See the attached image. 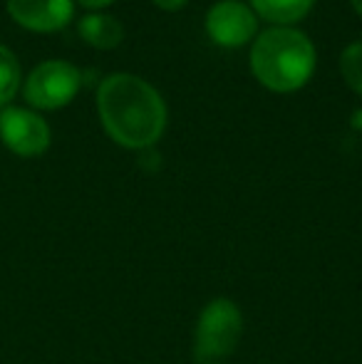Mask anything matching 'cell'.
<instances>
[{
    "label": "cell",
    "instance_id": "cell-1",
    "mask_svg": "<svg viewBox=\"0 0 362 364\" xmlns=\"http://www.w3.org/2000/svg\"><path fill=\"white\" fill-rule=\"evenodd\" d=\"M97 114L115 144L147 151L164 136L169 112L164 97L132 73H112L97 87Z\"/></svg>",
    "mask_w": 362,
    "mask_h": 364
},
{
    "label": "cell",
    "instance_id": "cell-2",
    "mask_svg": "<svg viewBox=\"0 0 362 364\" xmlns=\"http://www.w3.org/2000/svg\"><path fill=\"white\" fill-rule=\"evenodd\" d=\"M315 45L303 30L271 25L251 45L253 77L275 95L303 90L315 73Z\"/></svg>",
    "mask_w": 362,
    "mask_h": 364
},
{
    "label": "cell",
    "instance_id": "cell-3",
    "mask_svg": "<svg viewBox=\"0 0 362 364\" xmlns=\"http://www.w3.org/2000/svg\"><path fill=\"white\" fill-rule=\"evenodd\" d=\"M243 337V312L231 297H213L201 307L193 327V357L198 364L223 362Z\"/></svg>",
    "mask_w": 362,
    "mask_h": 364
},
{
    "label": "cell",
    "instance_id": "cell-4",
    "mask_svg": "<svg viewBox=\"0 0 362 364\" xmlns=\"http://www.w3.org/2000/svg\"><path fill=\"white\" fill-rule=\"evenodd\" d=\"M82 70L65 60L40 63L25 82V100L35 109H63L82 90Z\"/></svg>",
    "mask_w": 362,
    "mask_h": 364
},
{
    "label": "cell",
    "instance_id": "cell-5",
    "mask_svg": "<svg viewBox=\"0 0 362 364\" xmlns=\"http://www.w3.org/2000/svg\"><path fill=\"white\" fill-rule=\"evenodd\" d=\"M203 28L218 48L236 50L253 43L258 35V15L243 0H218L208 8Z\"/></svg>",
    "mask_w": 362,
    "mask_h": 364
},
{
    "label": "cell",
    "instance_id": "cell-6",
    "mask_svg": "<svg viewBox=\"0 0 362 364\" xmlns=\"http://www.w3.org/2000/svg\"><path fill=\"white\" fill-rule=\"evenodd\" d=\"M0 139L13 154L33 159L48 151L53 134L38 112L25 107H5L0 112Z\"/></svg>",
    "mask_w": 362,
    "mask_h": 364
},
{
    "label": "cell",
    "instance_id": "cell-7",
    "mask_svg": "<svg viewBox=\"0 0 362 364\" xmlns=\"http://www.w3.org/2000/svg\"><path fill=\"white\" fill-rule=\"evenodd\" d=\"M8 13L33 33H58L75 15V0H8Z\"/></svg>",
    "mask_w": 362,
    "mask_h": 364
},
{
    "label": "cell",
    "instance_id": "cell-8",
    "mask_svg": "<svg viewBox=\"0 0 362 364\" xmlns=\"http://www.w3.org/2000/svg\"><path fill=\"white\" fill-rule=\"evenodd\" d=\"M80 38L97 50H115L124 40V25L107 13H87L78 23Z\"/></svg>",
    "mask_w": 362,
    "mask_h": 364
},
{
    "label": "cell",
    "instance_id": "cell-9",
    "mask_svg": "<svg viewBox=\"0 0 362 364\" xmlns=\"http://www.w3.org/2000/svg\"><path fill=\"white\" fill-rule=\"evenodd\" d=\"M248 5L266 23L293 28L313 10L315 0H248Z\"/></svg>",
    "mask_w": 362,
    "mask_h": 364
},
{
    "label": "cell",
    "instance_id": "cell-10",
    "mask_svg": "<svg viewBox=\"0 0 362 364\" xmlns=\"http://www.w3.org/2000/svg\"><path fill=\"white\" fill-rule=\"evenodd\" d=\"M20 87V63L5 45H0V105H8Z\"/></svg>",
    "mask_w": 362,
    "mask_h": 364
},
{
    "label": "cell",
    "instance_id": "cell-11",
    "mask_svg": "<svg viewBox=\"0 0 362 364\" xmlns=\"http://www.w3.org/2000/svg\"><path fill=\"white\" fill-rule=\"evenodd\" d=\"M340 75L345 85L362 97V40H355L340 53Z\"/></svg>",
    "mask_w": 362,
    "mask_h": 364
},
{
    "label": "cell",
    "instance_id": "cell-12",
    "mask_svg": "<svg viewBox=\"0 0 362 364\" xmlns=\"http://www.w3.org/2000/svg\"><path fill=\"white\" fill-rule=\"evenodd\" d=\"M151 3H154L156 8L166 10V13H176V10H181L183 5L188 3V0H151Z\"/></svg>",
    "mask_w": 362,
    "mask_h": 364
},
{
    "label": "cell",
    "instance_id": "cell-13",
    "mask_svg": "<svg viewBox=\"0 0 362 364\" xmlns=\"http://www.w3.org/2000/svg\"><path fill=\"white\" fill-rule=\"evenodd\" d=\"M82 8H87L90 13H100V10L110 8L112 3H117V0H78Z\"/></svg>",
    "mask_w": 362,
    "mask_h": 364
},
{
    "label": "cell",
    "instance_id": "cell-14",
    "mask_svg": "<svg viewBox=\"0 0 362 364\" xmlns=\"http://www.w3.org/2000/svg\"><path fill=\"white\" fill-rule=\"evenodd\" d=\"M350 127H353L358 134H362V109L353 112V117H350Z\"/></svg>",
    "mask_w": 362,
    "mask_h": 364
},
{
    "label": "cell",
    "instance_id": "cell-15",
    "mask_svg": "<svg viewBox=\"0 0 362 364\" xmlns=\"http://www.w3.org/2000/svg\"><path fill=\"white\" fill-rule=\"evenodd\" d=\"M350 3H353L355 13H358V15H360V18H362V0H350Z\"/></svg>",
    "mask_w": 362,
    "mask_h": 364
},
{
    "label": "cell",
    "instance_id": "cell-16",
    "mask_svg": "<svg viewBox=\"0 0 362 364\" xmlns=\"http://www.w3.org/2000/svg\"><path fill=\"white\" fill-rule=\"evenodd\" d=\"M208 364H223V362H208Z\"/></svg>",
    "mask_w": 362,
    "mask_h": 364
}]
</instances>
